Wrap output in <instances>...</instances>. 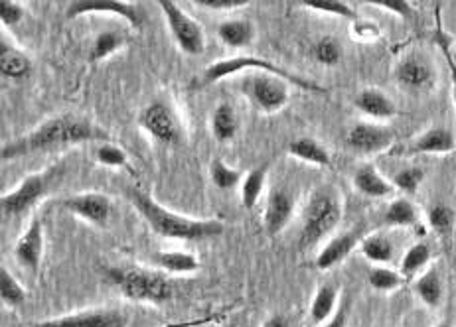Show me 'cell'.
I'll list each match as a JSON object with an SVG mask.
<instances>
[{
  "label": "cell",
  "mask_w": 456,
  "mask_h": 327,
  "mask_svg": "<svg viewBox=\"0 0 456 327\" xmlns=\"http://www.w3.org/2000/svg\"><path fill=\"white\" fill-rule=\"evenodd\" d=\"M84 142H111V136L102 126L87 119H79L74 115H61L42 123L38 129L20 136V139L6 142L0 150V156H3V160H14L34 152H48Z\"/></svg>",
  "instance_id": "obj_1"
},
{
  "label": "cell",
  "mask_w": 456,
  "mask_h": 327,
  "mask_svg": "<svg viewBox=\"0 0 456 327\" xmlns=\"http://www.w3.org/2000/svg\"><path fill=\"white\" fill-rule=\"evenodd\" d=\"M126 197L139 211L151 229L164 239L176 241H206L224 235V223L217 219H191L168 211L152 195L141 192L139 187L126 189Z\"/></svg>",
  "instance_id": "obj_2"
},
{
  "label": "cell",
  "mask_w": 456,
  "mask_h": 327,
  "mask_svg": "<svg viewBox=\"0 0 456 327\" xmlns=\"http://www.w3.org/2000/svg\"><path fill=\"white\" fill-rule=\"evenodd\" d=\"M107 280L118 292L133 302L164 304L175 296L170 280L159 270H144L134 267L107 268Z\"/></svg>",
  "instance_id": "obj_3"
},
{
  "label": "cell",
  "mask_w": 456,
  "mask_h": 327,
  "mask_svg": "<svg viewBox=\"0 0 456 327\" xmlns=\"http://www.w3.org/2000/svg\"><path fill=\"white\" fill-rule=\"evenodd\" d=\"M342 219V207L338 197L330 189H318L308 199L303 213V229H300V247H314L328 233L336 229Z\"/></svg>",
  "instance_id": "obj_4"
},
{
  "label": "cell",
  "mask_w": 456,
  "mask_h": 327,
  "mask_svg": "<svg viewBox=\"0 0 456 327\" xmlns=\"http://www.w3.org/2000/svg\"><path fill=\"white\" fill-rule=\"evenodd\" d=\"M245 69H255V71H265V74H273L277 77H282L290 85H297L305 91H314V93H326V89L322 85L314 84V81H308L305 77H300L297 74H290V71L282 69L277 63H273L269 60L263 58H251V56H235V58H227V60H220L208 66L206 71L202 74V85H212L222 81L225 77H232L240 71Z\"/></svg>",
  "instance_id": "obj_5"
},
{
  "label": "cell",
  "mask_w": 456,
  "mask_h": 327,
  "mask_svg": "<svg viewBox=\"0 0 456 327\" xmlns=\"http://www.w3.org/2000/svg\"><path fill=\"white\" fill-rule=\"evenodd\" d=\"M61 176H63L61 166H53L26 178L16 189L0 197V207H3L4 215L16 217V215H22L24 211H28L30 207L42 202V199L60 184Z\"/></svg>",
  "instance_id": "obj_6"
},
{
  "label": "cell",
  "mask_w": 456,
  "mask_h": 327,
  "mask_svg": "<svg viewBox=\"0 0 456 327\" xmlns=\"http://www.w3.org/2000/svg\"><path fill=\"white\" fill-rule=\"evenodd\" d=\"M159 6L178 48L188 56H202L206 52V36L202 26L172 0H160Z\"/></svg>",
  "instance_id": "obj_7"
},
{
  "label": "cell",
  "mask_w": 456,
  "mask_h": 327,
  "mask_svg": "<svg viewBox=\"0 0 456 327\" xmlns=\"http://www.w3.org/2000/svg\"><path fill=\"white\" fill-rule=\"evenodd\" d=\"M245 95L265 115H275L289 103V84L282 77L265 71H255V76L245 84Z\"/></svg>",
  "instance_id": "obj_8"
},
{
  "label": "cell",
  "mask_w": 456,
  "mask_h": 327,
  "mask_svg": "<svg viewBox=\"0 0 456 327\" xmlns=\"http://www.w3.org/2000/svg\"><path fill=\"white\" fill-rule=\"evenodd\" d=\"M139 124L144 132L160 144L170 147V144H178L182 140V124L178 123V116L164 101H154L147 108H142Z\"/></svg>",
  "instance_id": "obj_9"
},
{
  "label": "cell",
  "mask_w": 456,
  "mask_h": 327,
  "mask_svg": "<svg viewBox=\"0 0 456 327\" xmlns=\"http://www.w3.org/2000/svg\"><path fill=\"white\" fill-rule=\"evenodd\" d=\"M86 14H111L118 16L121 20H125L129 26H133L134 30L142 28V11L136 4L129 3H118V0H76L71 3L66 11V16L69 20H76L79 16Z\"/></svg>",
  "instance_id": "obj_10"
},
{
  "label": "cell",
  "mask_w": 456,
  "mask_h": 327,
  "mask_svg": "<svg viewBox=\"0 0 456 327\" xmlns=\"http://www.w3.org/2000/svg\"><path fill=\"white\" fill-rule=\"evenodd\" d=\"M63 207L77 215L79 219H84L95 227H105L111 219V199H109L105 194H97V192H87V194H77L68 197L63 202Z\"/></svg>",
  "instance_id": "obj_11"
},
{
  "label": "cell",
  "mask_w": 456,
  "mask_h": 327,
  "mask_svg": "<svg viewBox=\"0 0 456 327\" xmlns=\"http://www.w3.org/2000/svg\"><path fill=\"white\" fill-rule=\"evenodd\" d=\"M395 142V132L387 126L360 123L346 136V144L360 154H379Z\"/></svg>",
  "instance_id": "obj_12"
},
{
  "label": "cell",
  "mask_w": 456,
  "mask_h": 327,
  "mask_svg": "<svg viewBox=\"0 0 456 327\" xmlns=\"http://www.w3.org/2000/svg\"><path fill=\"white\" fill-rule=\"evenodd\" d=\"M129 320L117 310H87L61 317H52L32 327H126Z\"/></svg>",
  "instance_id": "obj_13"
},
{
  "label": "cell",
  "mask_w": 456,
  "mask_h": 327,
  "mask_svg": "<svg viewBox=\"0 0 456 327\" xmlns=\"http://www.w3.org/2000/svg\"><path fill=\"white\" fill-rule=\"evenodd\" d=\"M44 254V227L38 217H34L28 229L14 244V257L18 265L30 272H38Z\"/></svg>",
  "instance_id": "obj_14"
},
{
  "label": "cell",
  "mask_w": 456,
  "mask_h": 327,
  "mask_svg": "<svg viewBox=\"0 0 456 327\" xmlns=\"http://www.w3.org/2000/svg\"><path fill=\"white\" fill-rule=\"evenodd\" d=\"M395 79L403 89L419 93V91H427L433 87L435 74L427 60L419 58V56H409L397 63Z\"/></svg>",
  "instance_id": "obj_15"
},
{
  "label": "cell",
  "mask_w": 456,
  "mask_h": 327,
  "mask_svg": "<svg viewBox=\"0 0 456 327\" xmlns=\"http://www.w3.org/2000/svg\"><path fill=\"white\" fill-rule=\"evenodd\" d=\"M293 211H295L293 197H290L285 189H273L267 199L265 215H263V225H265V231L269 237H277V235L285 229L290 221V217H293Z\"/></svg>",
  "instance_id": "obj_16"
},
{
  "label": "cell",
  "mask_w": 456,
  "mask_h": 327,
  "mask_svg": "<svg viewBox=\"0 0 456 327\" xmlns=\"http://www.w3.org/2000/svg\"><path fill=\"white\" fill-rule=\"evenodd\" d=\"M456 148L454 134L446 126H433L409 144V154H449Z\"/></svg>",
  "instance_id": "obj_17"
},
{
  "label": "cell",
  "mask_w": 456,
  "mask_h": 327,
  "mask_svg": "<svg viewBox=\"0 0 456 327\" xmlns=\"http://www.w3.org/2000/svg\"><path fill=\"white\" fill-rule=\"evenodd\" d=\"M354 105L358 111H362L363 115L371 116V119L378 121H386L395 116L397 107L391 99L383 93L379 89H363L360 91L358 95L354 99Z\"/></svg>",
  "instance_id": "obj_18"
},
{
  "label": "cell",
  "mask_w": 456,
  "mask_h": 327,
  "mask_svg": "<svg viewBox=\"0 0 456 327\" xmlns=\"http://www.w3.org/2000/svg\"><path fill=\"white\" fill-rule=\"evenodd\" d=\"M354 186L360 194L373 197V199H381V197H389L395 192L394 184L383 178L376 166L371 164H363L354 174Z\"/></svg>",
  "instance_id": "obj_19"
},
{
  "label": "cell",
  "mask_w": 456,
  "mask_h": 327,
  "mask_svg": "<svg viewBox=\"0 0 456 327\" xmlns=\"http://www.w3.org/2000/svg\"><path fill=\"white\" fill-rule=\"evenodd\" d=\"M358 244V233H342L338 237H334L326 247L318 252L316 257V268L318 270H328L336 265H340L342 260L348 259V254L355 249Z\"/></svg>",
  "instance_id": "obj_20"
},
{
  "label": "cell",
  "mask_w": 456,
  "mask_h": 327,
  "mask_svg": "<svg viewBox=\"0 0 456 327\" xmlns=\"http://www.w3.org/2000/svg\"><path fill=\"white\" fill-rule=\"evenodd\" d=\"M151 262L159 270L170 272V275H191L200 268L196 254L184 251H160L151 254Z\"/></svg>",
  "instance_id": "obj_21"
},
{
  "label": "cell",
  "mask_w": 456,
  "mask_h": 327,
  "mask_svg": "<svg viewBox=\"0 0 456 327\" xmlns=\"http://www.w3.org/2000/svg\"><path fill=\"white\" fill-rule=\"evenodd\" d=\"M0 69L6 79L20 81L32 74V61L22 50L3 40L0 42Z\"/></svg>",
  "instance_id": "obj_22"
},
{
  "label": "cell",
  "mask_w": 456,
  "mask_h": 327,
  "mask_svg": "<svg viewBox=\"0 0 456 327\" xmlns=\"http://www.w3.org/2000/svg\"><path fill=\"white\" fill-rule=\"evenodd\" d=\"M217 36H220V40L227 45V48H233V50L248 48V45L255 40V26L251 20L235 18V20H225L217 26Z\"/></svg>",
  "instance_id": "obj_23"
},
{
  "label": "cell",
  "mask_w": 456,
  "mask_h": 327,
  "mask_svg": "<svg viewBox=\"0 0 456 327\" xmlns=\"http://www.w3.org/2000/svg\"><path fill=\"white\" fill-rule=\"evenodd\" d=\"M289 154L300 162L310 164V166H318V168L330 166V154H328V150L321 142L314 139H308V136H303V139H297L295 142H290Z\"/></svg>",
  "instance_id": "obj_24"
},
{
  "label": "cell",
  "mask_w": 456,
  "mask_h": 327,
  "mask_svg": "<svg viewBox=\"0 0 456 327\" xmlns=\"http://www.w3.org/2000/svg\"><path fill=\"white\" fill-rule=\"evenodd\" d=\"M240 131L235 108L230 103H220L212 113V134L217 142H232Z\"/></svg>",
  "instance_id": "obj_25"
},
{
  "label": "cell",
  "mask_w": 456,
  "mask_h": 327,
  "mask_svg": "<svg viewBox=\"0 0 456 327\" xmlns=\"http://www.w3.org/2000/svg\"><path fill=\"white\" fill-rule=\"evenodd\" d=\"M267 164H263L259 168L249 170L241 181V205L251 211L255 205L259 203L263 195V189H265L267 181Z\"/></svg>",
  "instance_id": "obj_26"
},
{
  "label": "cell",
  "mask_w": 456,
  "mask_h": 327,
  "mask_svg": "<svg viewBox=\"0 0 456 327\" xmlns=\"http://www.w3.org/2000/svg\"><path fill=\"white\" fill-rule=\"evenodd\" d=\"M336 302H338V290L332 284H324L318 288V292L310 304V317L318 325H324L336 314Z\"/></svg>",
  "instance_id": "obj_27"
},
{
  "label": "cell",
  "mask_w": 456,
  "mask_h": 327,
  "mask_svg": "<svg viewBox=\"0 0 456 327\" xmlns=\"http://www.w3.org/2000/svg\"><path fill=\"white\" fill-rule=\"evenodd\" d=\"M415 294L427 307H439L443 302V283L439 272L435 268L423 272L415 283Z\"/></svg>",
  "instance_id": "obj_28"
},
{
  "label": "cell",
  "mask_w": 456,
  "mask_h": 327,
  "mask_svg": "<svg viewBox=\"0 0 456 327\" xmlns=\"http://www.w3.org/2000/svg\"><path fill=\"white\" fill-rule=\"evenodd\" d=\"M126 38L117 30H105L102 34H97V38L91 44V52L89 58L91 61H103L107 58H111L115 52H118L125 45Z\"/></svg>",
  "instance_id": "obj_29"
},
{
  "label": "cell",
  "mask_w": 456,
  "mask_h": 327,
  "mask_svg": "<svg viewBox=\"0 0 456 327\" xmlns=\"http://www.w3.org/2000/svg\"><path fill=\"white\" fill-rule=\"evenodd\" d=\"M417 219L419 217H417L415 205L405 197H399L395 202H391L386 211V217H383L386 225H391V227H413L417 225Z\"/></svg>",
  "instance_id": "obj_30"
},
{
  "label": "cell",
  "mask_w": 456,
  "mask_h": 327,
  "mask_svg": "<svg viewBox=\"0 0 456 327\" xmlns=\"http://www.w3.org/2000/svg\"><path fill=\"white\" fill-rule=\"evenodd\" d=\"M431 260V247L427 243H415L413 247H409L403 260H401V276L413 278L417 272H421L427 262Z\"/></svg>",
  "instance_id": "obj_31"
},
{
  "label": "cell",
  "mask_w": 456,
  "mask_h": 327,
  "mask_svg": "<svg viewBox=\"0 0 456 327\" xmlns=\"http://www.w3.org/2000/svg\"><path fill=\"white\" fill-rule=\"evenodd\" d=\"M362 254L368 260L376 262V265H387V262L394 259V244L389 239L381 237V235H371L366 237L360 244Z\"/></svg>",
  "instance_id": "obj_32"
},
{
  "label": "cell",
  "mask_w": 456,
  "mask_h": 327,
  "mask_svg": "<svg viewBox=\"0 0 456 327\" xmlns=\"http://www.w3.org/2000/svg\"><path fill=\"white\" fill-rule=\"evenodd\" d=\"M0 299L8 307H20L26 302V292L22 284L12 276L6 267L0 268Z\"/></svg>",
  "instance_id": "obj_33"
},
{
  "label": "cell",
  "mask_w": 456,
  "mask_h": 327,
  "mask_svg": "<svg viewBox=\"0 0 456 327\" xmlns=\"http://www.w3.org/2000/svg\"><path fill=\"white\" fill-rule=\"evenodd\" d=\"M300 4L310 8V11L338 16V18H344V20H352L354 24L360 22L358 12H355L350 4L340 3V0H303Z\"/></svg>",
  "instance_id": "obj_34"
},
{
  "label": "cell",
  "mask_w": 456,
  "mask_h": 327,
  "mask_svg": "<svg viewBox=\"0 0 456 327\" xmlns=\"http://www.w3.org/2000/svg\"><path fill=\"white\" fill-rule=\"evenodd\" d=\"M209 178H212V184L222 189V192H227V189H233L240 181H243V174L240 170H233L224 164V160L216 158L209 166Z\"/></svg>",
  "instance_id": "obj_35"
},
{
  "label": "cell",
  "mask_w": 456,
  "mask_h": 327,
  "mask_svg": "<svg viewBox=\"0 0 456 327\" xmlns=\"http://www.w3.org/2000/svg\"><path fill=\"white\" fill-rule=\"evenodd\" d=\"M427 219L428 225H431V229L441 235V237H446V235H451L454 229V221H456V215L452 211V207L444 205V203H436L431 209H428L427 213Z\"/></svg>",
  "instance_id": "obj_36"
},
{
  "label": "cell",
  "mask_w": 456,
  "mask_h": 327,
  "mask_svg": "<svg viewBox=\"0 0 456 327\" xmlns=\"http://www.w3.org/2000/svg\"><path fill=\"white\" fill-rule=\"evenodd\" d=\"M368 283L373 290H378V292H391V290H397L401 284H403L405 278L401 276V272H395L386 267H378L370 270Z\"/></svg>",
  "instance_id": "obj_37"
},
{
  "label": "cell",
  "mask_w": 456,
  "mask_h": 327,
  "mask_svg": "<svg viewBox=\"0 0 456 327\" xmlns=\"http://www.w3.org/2000/svg\"><path fill=\"white\" fill-rule=\"evenodd\" d=\"M313 53L318 63H322L326 68H332L342 60V45L338 40H334L332 36H324V38L314 44Z\"/></svg>",
  "instance_id": "obj_38"
},
{
  "label": "cell",
  "mask_w": 456,
  "mask_h": 327,
  "mask_svg": "<svg viewBox=\"0 0 456 327\" xmlns=\"http://www.w3.org/2000/svg\"><path fill=\"white\" fill-rule=\"evenodd\" d=\"M95 158L107 168H129V156H126V152L111 142L99 144V148L95 150Z\"/></svg>",
  "instance_id": "obj_39"
},
{
  "label": "cell",
  "mask_w": 456,
  "mask_h": 327,
  "mask_svg": "<svg viewBox=\"0 0 456 327\" xmlns=\"http://www.w3.org/2000/svg\"><path fill=\"white\" fill-rule=\"evenodd\" d=\"M423 178H425V171L421 168L417 166L405 168L394 176V187L403 194H415L419 186L423 184Z\"/></svg>",
  "instance_id": "obj_40"
},
{
  "label": "cell",
  "mask_w": 456,
  "mask_h": 327,
  "mask_svg": "<svg viewBox=\"0 0 456 327\" xmlns=\"http://www.w3.org/2000/svg\"><path fill=\"white\" fill-rule=\"evenodd\" d=\"M436 44H439V48L444 56L446 66H449L451 71V84H452V99H454V107H456V61L452 58V52H451V42L446 38V34L441 28V22L436 24Z\"/></svg>",
  "instance_id": "obj_41"
},
{
  "label": "cell",
  "mask_w": 456,
  "mask_h": 327,
  "mask_svg": "<svg viewBox=\"0 0 456 327\" xmlns=\"http://www.w3.org/2000/svg\"><path fill=\"white\" fill-rule=\"evenodd\" d=\"M370 4L383 8V11H387L395 16L405 18V20H411V18L415 16L411 4L405 3V0H370Z\"/></svg>",
  "instance_id": "obj_42"
},
{
  "label": "cell",
  "mask_w": 456,
  "mask_h": 327,
  "mask_svg": "<svg viewBox=\"0 0 456 327\" xmlns=\"http://www.w3.org/2000/svg\"><path fill=\"white\" fill-rule=\"evenodd\" d=\"M194 4H198L200 8H208V11L230 12V11H237V8L248 6L249 0H196Z\"/></svg>",
  "instance_id": "obj_43"
},
{
  "label": "cell",
  "mask_w": 456,
  "mask_h": 327,
  "mask_svg": "<svg viewBox=\"0 0 456 327\" xmlns=\"http://www.w3.org/2000/svg\"><path fill=\"white\" fill-rule=\"evenodd\" d=\"M24 18V8L16 3H0V20L6 26V28H12Z\"/></svg>",
  "instance_id": "obj_44"
},
{
  "label": "cell",
  "mask_w": 456,
  "mask_h": 327,
  "mask_svg": "<svg viewBox=\"0 0 456 327\" xmlns=\"http://www.w3.org/2000/svg\"><path fill=\"white\" fill-rule=\"evenodd\" d=\"M346 325H348V306L344 304L322 327H346Z\"/></svg>",
  "instance_id": "obj_45"
},
{
  "label": "cell",
  "mask_w": 456,
  "mask_h": 327,
  "mask_svg": "<svg viewBox=\"0 0 456 327\" xmlns=\"http://www.w3.org/2000/svg\"><path fill=\"white\" fill-rule=\"evenodd\" d=\"M355 34L358 36H371V38H378L379 30L376 28V26H371L368 22H355Z\"/></svg>",
  "instance_id": "obj_46"
},
{
  "label": "cell",
  "mask_w": 456,
  "mask_h": 327,
  "mask_svg": "<svg viewBox=\"0 0 456 327\" xmlns=\"http://www.w3.org/2000/svg\"><path fill=\"white\" fill-rule=\"evenodd\" d=\"M263 327H293L289 322V317L285 315H271L269 320L263 323Z\"/></svg>",
  "instance_id": "obj_47"
},
{
  "label": "cell",
  "mask_w": 456,
  "mask_h": 327,
  "mask_svg": "<svg viewBox=\"0 0 456 327\" xmlns=\"http://www.w3.org/2000/svg\"><path fill=\"white\" fill-rule=\"evenodd\" d=\"M435 327H452L451 323H446V322H443V323H439V325H435Z\"/></svg>",
  "instance_id": "obj_48"
}]
</instances>
